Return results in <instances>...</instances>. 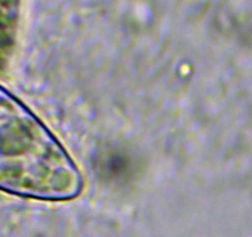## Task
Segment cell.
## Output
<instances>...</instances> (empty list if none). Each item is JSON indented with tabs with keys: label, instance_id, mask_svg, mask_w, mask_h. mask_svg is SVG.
Masks as SVG:
<instances>
[{
	"label": "cell",
	"instance_id": "6da1fadb",
	"mask_svg": "<svg viewBox=\"0 0 252 237\" xmlns=\"http://www.w3.org/2000/svg\"><path fill=\"white\" fill-rule=\"evenodd\" d=\"M0 185L27 199L66 201L84 189L80 169L51 130L6 89L0 98Z\"/></svg>",
	"mask_w": 252,
	"mask_h": 237
}]
</instances>
